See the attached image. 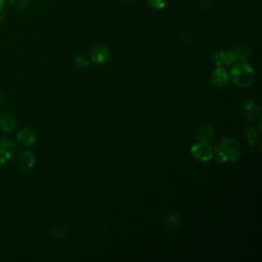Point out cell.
<instances>
[{"mask_svg":"<svg viewBox=\"0 0 262 262\" xmlns=\"http://www.w3.org/2000/svg\"><path fill=\"white\" fill-rule=\"evenodd\" d=\"M218 163L236 162L241 157L240 144L234 137H225L213 150Z\"/></svg>","mask_w":262,"mask_h":262,"instance_id":"6da1fadb","label":"cell"},{"mask_svg":"<svg viewBox=\"0 0 262 262\" xmlns=\"http://www.w3.org/2000/svg\"><path fill=\"white\" fill-rule=\"evenodd\" d=\"M229 77L237 86L241 88H248L255 82V71L249 64L239 63L231 68Z\"/></svg>","mask_w":262,"mask_h":262,"instance_id":"7a4b0ae2","label":"cell"},{"mask_svg":"<svg viewBox=\"0 0 262 262\" xmlns=\"http://www.w3.org/2000/svg\"><path fill=\"white\" fill-rule=\"evenodd\" d=\"M190 153L193 157L201 162H208L213 158V148L209 143L198 142L190 148Z\"/></svg>","mask_w":262,"mask_h":262,"instance_id":"3957f363","label":"cell"},{"mask_svg":"<svg viewBox=\"0 0 262 262\" xmlns=\"http://www.w3.org/2000/svg\"><path fill=\"white\" fill-rule=\"evenodd\" d=\"M260 114V107L254 99L246 98L241 105V115L247 121L255 120Z\"/></svg>","mask_w":262,"mask_h":262,"instance_id":"277c9868","label":"cell"},{"mask_svg":"<svg viewBox=\"0 0 262 262\" xmlns=\"http://www.w3.org/2000/svg\"><path fill=\"white\" fill-rule=\"evenodd\" d=\"M35 163L36 160L33 153L27 150L19 152L16 157V165L23 172H28V171L32 170L35 166Z\"/></svg>","mask_w":262,"mask_h":262,"instance_id":"5b68a950","label":"cell"},{"mask_svg":"<svg viewBox=\"0 0 262 262\" xmlns=\"http://www.w3.org/2000/svg\"><path fill=\"white\" fill-rule=\"evenodd\" d=\"M16 153V145L7 137L0 136V165L6 164Z\"/></svg>","mask_w":262,"mask_h":262,"instance_id":"8992f818","label":"cell"},{"mask_svg":"<svg viewBox=\"0 0 262 262\" xmlns=\"http://www.w3.org/2000/svg\"><path fill=\"white\" fill-rule=\"evenodd\" d=\"M212 59L217 67L231 66L238 62L237 50L235 48L231 50H226V52H217L212 56Z\"/></svg>","mask_w":262,"mask_h":262,"instance_id":"52a82bcc","label":"cell"},{"mask_svg":"<svg viewBox=\"0 0 262 262\" xmlns=\"http://www.w3.org/2000/svg\"><path fill=\"white\" fill-rule=\"evenodd\" d=\"M17 139L22 146L31 147L35 144L36 139H37V135L32 128L24 127V128L19 130V132L17 133Z\"/></svg>","mask_w":262,"mask_h":262,"instance_id":"ba28073f","label":"cell"},{"mask_svg":"<svg viewBox=\"0 0 262 262\" xmlns=\"http://www.w3.org/2000/svg\"><path fill=\"white\" fill-rule=\"evenodd\" d=\"M228 81H229V75L223 67H217L213 71L212 75H211L210 79L211 84L217 88H223L226 86Z\"/></svg>","mask_w":262,"mask_h":262,"instance_id":"9c48e42d","label":"cell"},{"mask_svg":"<svg viewBox=\"0 0 262 262\" xmlns=\"http://www.w3.org/2000/svg\"><path fill=\"white\" fill-rule=\"evenodd\" d=\"M92 59L96 65H106L110 59L109 48L105 45H96L92 52Z\"/></svg>","mask_w":262,"mask_h":262,"instance_id":"30bf717a","label":"cell"},{"mask_svg":"<svg viewBox=\"0 0 262 262\" xmlns=\"http://www.w3.org/2000/svg\"><path fill=\"white\" fill-rule=\"evenodd\" d=\"M17 127V119L14 114L5 112L0 114V130L5 133H11Z\"/></svg>","mask_w":262,"mask_h":262,"instance_id":"8fae6325","label":"cell"},{"mask_svg":"<svg viewBox=\"0 0 262 262\" xmlns=\"http://www.w3.org/2000/svg\"><path fill=\"white\" fill-rule=\"evenodd\" d=\"M215 136L214 128L210 125H202L200 126L195 133V137L197 142H204V143H211Z\"/></svg>","mask_w":262,"mask_h":262,"instance_id":"7c38bea8","label":"cell"},{"mask_svg":"<svg viewBox=\"0 0 262 262\" xmlns=\"http://www.w3.org/2000/svg\"><path fill=\"white\" fill-rule=\"evenodd\" d=\"M181 223V216L177 212H169L163 218V225L167 229L176 228Z\"/></svg>","mask_w":262,"mask_h":262,"instance_id":"4fadbf2b","label":"cell"},{"mask_svg":"<svg viewBox=\"0 0 262 262\" xmlns=\"http://www.w3.org/2000/svg\"><path fill=\"white\" fill-rule=\"evenodd\" d=\"M244 136L246 137L250 147H256L260 138L259 133L252 127H246L244 129Z\"/></svg>","mask_w":262,"mask_h":262,"instance_id":"5bb4252c","label":"cell"},{"mask_svg":"<svg viewBox=\"0 0 262 262\" xmlns=\"http://www.w3.org/2000/svg\"><path fill=\"white\" fill-rule=\"evenodd\" d=\"M30 3V0H6V5L16 11H23Z\"/></svg>","mask_w":262,"mask_h":262,"instance_id":"9a60e30c","label":"cell"},{"mask_svg":"<svg viewBox=\"0 0 262 262\" xmlns=\"http://www.w3.org/2000/svg\"><path fill=\"white\" fill-rule=\"evenodd\" d=\"M236 50L238 56V62L240 63L246 62L251 56V49L249 47H238L236 48Z\"/></svg>","mask_w":262,"mask_h":262,"instance_id":"2e32d148","label":"cell"},{"mask_svg":"<svg viewBox=\"0 0 262 262\" xmlns=\"http://www.w3.org/2000/svg\"><path fill=\"white\" fill-rule=\"evenodd\" d=\"M74 64L78 69H86L88 67V65H89V62H88V59L84 56L79 55V56H77L75 57Z\"/></svg>","mask_w":262,"mask_h":262,"instance_id":"e0dca14e","label":"cell"},{"mask_svg":"<svg viewBox=\"0 0 262 262\" xmlns=\"http://www.w3.org/2000/svg\"><path fill=\"white\" fill-rule=\"evenodd\" d=\"M148 2L155 9H162L165 7L167 0H148Z\"/></svg>","mask_w":262,"mask_h":262,"instance_id":"ac0fdd59","label":"cell"},{"mask_svg":"<svg viewBox=\"0 0 262 262\" xmlns=\"http://www.w3.org/2000/svg\"><path fill=\"white\" fill-rule=\"evenodd\" d=\"M67 235V228L65 226L63 227H59L58 230H56V233H53V236L56 239H60V238H64L65 236Z\"/></svg>","mask_w":262,"mask_h":262,"instance_id":"d6986e66","label":"cell"},{"mask_svg":"<svg viewBox=\"0 0 262 262\" xmlns=\"http://www.w3.org/2000/svg\"><path fill=\"white\" fill-rule=\"evenodd\" d=\"M6 7V0H0V12H4Z\"/></svg>","mask_w":262,"mask_h":262,"instance_id":"ffe728a7","label":"cell"},{"mask_svg":"<svg viewBox=\"0 0 262 262\" xmlns=\"http://www.w3.org/2000/svg\"><path fill=\"white\" fill-rule=\"evenodd\" d=\"M4 19H5V14H4V12H0V22L4 21Z\"/></svg>","mask_w":262,"mask_h":262,"instance_id":"44dd1931","label":"cell"}]
</instances>
